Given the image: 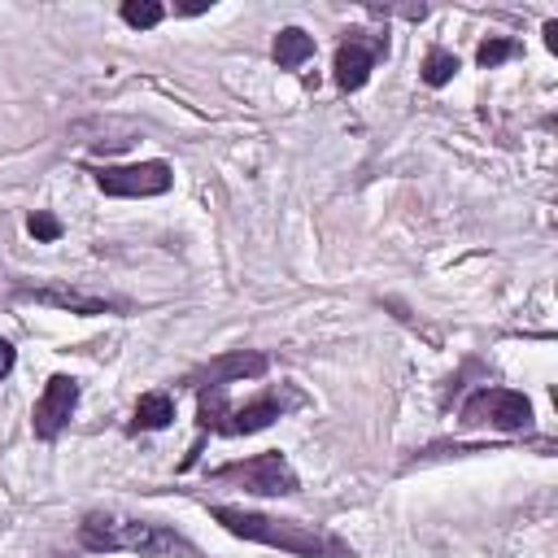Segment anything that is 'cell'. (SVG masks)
I'll list each match as a JSON object with an SVG mask.
<instances>
[{
	"label": "cell",
	"mask_w": 558,
	"mask_h": 558,
	"mask_svg": "<svg viewBox=\"0 0 558 558\" xmlns=\"http://www.w3.org/2000/svg\"><path fill=\"white\" fill-rule=\"evenodd\" d=\"M462 423L466 427L519 432V427H532V401L514 388H480L462 401Z\"/></svg>",
	"instance_id": "obj_4"
},
{
	"label": "cell",
	"mask_w": 558,
	"mask_h": 558,
	"mask_svg": "<svg viewBox=\"0 0 558 558\" xmlns=\"http://www.w3.org/2000/svg\"><path fill=\"white\" fill-rule=\"evenodd\" d=\"M379 52H388L384 39H371V44L357 39V35L344 39V44L336 48V65H331V70H336V87H340V92H357V87L371 78V65H375Z\"/></svg>",
	"instance_id": "obj_7"
},
{
	"label": "cell",
	"mask_w": 558,
	"mask_h": 558,
	"mask_svg": "<svg viewBox=\"0 0 558 558\" xmlns=\"http://www.w3.org/2000/svg\"><path fill=\"white\" fill-rule=\"evenodd\" d=\"M96 183L105 196H161V192H170L174 174L166 161H135V166L96 170Z\"/></svg>",
	"instance_id": "obj_5"
},
{
	"label": "cell",
	"mask_w": 558,
	"mask_h": 558,
	"mask_svg": "<svg viewBox=\"0 0 558 558\" xmlns=\"http://www.w3.org/2000/svg\"><path fill=\"white\" fill-rule=\"evenodd\" d=\"M161 17H166V9L153 4V0H126V4H122V22L135 26V31H148V26H157Z\"/></svg>",
	"instance_id": "obj_14"
},
{
	"label": "cell",
	"mask_w": 558,
	"mask_h": 558,
	"mask_svg": "<svg viewBox=\"0 0 558 558\" xmlns=\"http://www.w3.org/2000/svg\"><path fill=\"white\" fill-rule=\"evenodd\" d=\"M288 410V401L279 397V392H262V397H253L248 405H240V410H227V418H222V436H248V432H262V427H270L279 414Z\"/></svg>",
	"instance_id": "obj_9"
},
{
	"label": "cell",
	"mask_w": 558,
	"mask_h": 558,
	"mask_svg": "<svg viewBox=\"0 0 558 558\" xmlns=\"http://www.w3.org/2000/svg\"><path fill=\"white\" fill-rule=\"evenodd\" d=\"M174 423V397L170 392H144L135 401V418H131V432H161Z\"/></svg>",
	"instance_id": "obj_11"
},
{
	"label": "cell",
	"mask_w": 558,
	"mask_h": 558,
	"mask_svg": "<svg viewBox=\"0 0 558 558\" xmlns=\"http://www.w3.org/2000/svg\"><path fill=\"white\" fill-rule=\"evenodd\" d=\"M266 366H270L266 353L235 349V353H222V357H214L209 366H201V371L192 375V384H196V388H222V384H231V379H257V375H266Z\"/></svg>",
	"instance_id": "obj_8"
},
{
	"label": "cell",
	"mask_w": 558,
	"mask_h": 558,
	"mask_svg": "<svg viewBox=\"0 0 558 558\" xmlns=\"http://www.w3.org/2000/svg\"><path fill=\"white\" fill-rule=\"evenodd\" d=\"M26 231H31L35 240H57V235H61V222H57L52 214H44V209H35V214L26 218Z\"/></svg>",
	"instance_id": "obj_16"
},
{
	"label": "cell",
	"mask_w": 558,
	"mask_h": 558,
	"mask_svg": "<svg viewBox=\"0 0 558 558\" xmlns=\"http://www.w3.org/2000/svg\"><path fill=\"white\" fill-rule=\"evenodd\" d=\"M214 480H218V484H235V488L257 493V497H292V493L301 488V480H296V471L288 466L283 453H257V458L218 466Z\"/></svg>",
	"instance_id": "obj_3"
},
{
	"label": "cell",
	"mask_w": 558,
	"mask_h": 558,
	"mask_svg": "<svg viewBox=\"0 0 558 558\" xmlns=\"http://www.w3.org/2000/svg\"><path fill=\"white\" fill-rule=\"evenodd\" d=\"M506 57H514V44L501 39V35H497V39H484V44L475 48V61H480V65H501Z\"/></svg>",
	"instance_id": "obj_15"
},
{
	"label": "cell",
	"mask_w": 558,
	"mask_h": 558,
	"mask_svg": "<svg viewBox=\"0 0 558 558\" xmlns=\"http://www.w3.org/2000/svg\"><path fill=\"white\" fill-rule=\"evenodd\" d=\"M453 74H458V57L445 52V48H432L427 61H423V83H427V87H445Z\"/></svg>",
	"instance_id": "obj_13"
},
{
	"label": "cell",
	"mask_w": 558,
	"mask_h": 558,
	"mask_svg": "<svg viewBox=\"0 0 558 558\" xmlns=\"http://www.w3.org/2000/svg\"><path fill=\"white\" fill-rule=\"evenodd\" d=\"M209 514L231 536H244V541H257V545H275V549L301 554V558H349V549L336 536L314 532V527L292 523V519H270V514H253V510H240V506H214Z\"/></svg>",
	"instance_id": "obj_2"
},
{
	"label": "cell",
	"mask_w": 558,
	"mask_h": 558,
	"mask_svg": "<svg viewBox=\"0 0 558 558\" xmlns=\"http://www.w3.org/2000/svg\"><path fill=\"white\" fill-rule=\"evenodd\" d=\"M74 405H78V384H74L70 375H52V379L44 384L39 401H35V414H31L35 436H39V440H52V436L70 423Z\"/></svg>",
	"instance_id": "obj_6"
},
{
	"label": "cell",
	"mask_w": 558,
	"mask_h": 558,
	"mask_svg": "<svg viewBox=\"0 0 558 558\" xmlns=\"http://www.w3.org/2000/svg\"><path fill=\"white\" fill-rule=\"evenodd\" d=\"M13 371V344L9 340H0V379Z\"/></svg>",
	"instance_id": "obj_17"
},
{
	"label": "cell",
	"mask_w": 558,
	"mask_h": 558,
	"mask_svg": "<svg viewBox=\"0 0 558 558\" xmlns=\"http://www.w3.org/2000/svg\"><path fill=\"white\" fill-rule=\"evenodd\" d=\"M78 541L96 554H140V558H166V554H183V558H196V549L161 527V523H144V519H126V514H87L78 523Z\"/></svg>",
	"instance_id": "obj_1"
},
{
	"label": "cell",
	"mask_w": 558,
	"mask_h": 558,
	"mask_svg": "<svg viewBox=\"0 0 558 558\" xmlns=\"http://www.w3.org/2000/svg\"><path fill=\"white\" fill-rule=\"evenodd\" d=\"M22 296H26V301H39V305H52V310H70V314H105V310H122V301L87 296V292H74V288H26Z\"/></svg>",
	"instance_id": "obj_10"
},
{
	"label": "cell",
	"mask_w": 558,
	"mask_h": 558,
	"mask_svg": "<svg viewBox=\"0 0 558 558\" xmlns=\"http://www.w3.org/2000/svg\"><path fill=\"white\" fill-rule=\"evenodd\" d=\"M310 57H314V39L301 26H288V31L275 35V61H279V70H296Z\"/></svg>",
	"instance_id": "obj_12"
}]
</instances>
